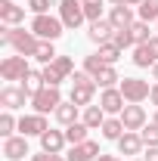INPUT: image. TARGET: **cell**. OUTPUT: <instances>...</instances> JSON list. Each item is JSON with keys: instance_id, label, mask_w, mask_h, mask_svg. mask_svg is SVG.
I'll return each instance as SVG.
<instances>
[{"instance_id": "cell-5", "label": "cell", "mask_w": 158, "mask_h": 161, "mask_svg": "<svg viewBox=\"0 0 158 161\" xmlns=\"http://www.w3.org/2000/svg\"><path fill=\"white\" fill-rule=\"evenodd\" d=\"M28 71H31V65H28V56H6V59L0 62V78L3 80H25L28 78Z\"/></svg>"}, {"instance_id": "cell-38", "label": "cell", "mask_w": 158, "mask_h": 161, "mask_svg": "<svg viewBox=\"0 0 158 161\" xmlns=\"http://www.w3.org/2000/svg\"><path fill=\"white\" fill-rule=\"evenodd\" d=\"M143 161H158V146H146V155Z\"/></svg>"}, {"instance_id": "cell-27", "label": "cell", "mask_w": 158, "mask_h": 161, "mask_svg": "<svg viewBox=\"0 0 158 161\" xmlns=\"http://www.w3.org/2000/svg\"><path fill=\"white\" fill-rule=\"evenodd\" d=\"M59 53H56V47H53V40H40L37 43V50H34V56L31 59H37L40 65H50V62L56 59Z\"/></svg>"}, {"instance_id": "cell-40", "label": "cell", "mask_w": 158, "mask_h": 161, "mask_svg": "<svg viewBox=\"0 0 158 161\" xmlns=\"http://www.w3.org/2000/svg\"><path fill=\"white\" fill-rule=\"evenodd\" d=\"M149 47H152V53L158 56V34H152V40H149Z\"/></svg>"}, {"instance_id": "cell-30", "label": "cell", "mask_w": 158, "mask_h": 161, "mask_svg": "<svg viewBox=\"0 0 158 161\" xmlns=\"http://www.w3.org/2000/svg\"><path fill=\"white\" fill-rule=\"evenodd\" d=\"M130 34H133V43H149L152 40V34H149V22L137 19L133 25H130Z\"/></svg>"}, {"instance_id": "cell-3", "label": "cell", "mask_w": 158, "mask_h": 161, "mask_svg": "<svg viewBox=\"0 0 158 161\" xmlns=\"http://www.w3.org/2000/svg\"><path fill=\"white\" fill-rule=\"evenodd\" d=\"M31 31H34L40 40H53V43H56V40L62 37V31H65V25H62V19H56V16L47 13V16H34V19H31Z\"/></svg>"}, {"instance_id": "cell-14", "label": "cell", "mask_w": 158, "mask_h": 161, "mask_svg": "<svg viewBox=\"0 0 158 161\" xmlns=\"http://www.w3.org/2000/svg\"><path fill=\"white\" fill-rule=\"evenodd\" d=\"M28 155V136H9V140H3V158L6 161H22Z\"/></svg>"}, {"instance_id": "cell-32", "label": "cell", "mask_w": 158, "mask_h": 161, "mask_svg": "<svg viewBox=\"0 0 158 161\" xmlns=\"http://www.w3.org/2000/svg\"><path fill=\"white\" fill-rule=\"evenodd\" d=\"M137 9H139V19L143 22H158V0H143Z\"/></svg>"}, {"instance_id": "cell-4", "label": "cell", "mask_w": 158, "mask_h": 161, "mask_svg": "<svg viewBox=\"0 0 158 161\" xmlns=\"http://www.w3.org/2000/svg\"><path fill=\"white\" fill-rule=\"evenodd\" d=\"M62 93H59V87H43V90H37L34 96H31V108L37 112V115H50V112H56L62 105Z\"/></svg>"}, {"instance_id": "cell-15", "label": "cell", "mask_w": 158, "mask_h": 161, "mask_svg": "<svg viewBox=\"0 0 158 161\" xmlns=\"http://www.w3.org/2000/svg\"><path fill=\"white\" fill-rule=\"evenodd\" d=\"M99 155H102V152H99V142L87 140V142H78V146H71L65 158H68V161H96Z\"/></svg>"}, {"instance_id": "cell-11", "label": "cell", "mask_w": 158, "mask_h": 161, "mask_svg": "<svg viewBox=\"0 0 158 161\" xmlns=\"http://www.w3.org/2000/svg\"><path fill=\"white\" fill-rule=\"evenodd\" d=\"M50 130V124H47V115H22L19 118V133L22 136H40V133H47Z\"/></svg>"}, {"instance_id": "cell-42", "label": "cell", "mask_w": 158, "mask_h": 161, "mask_svg": "<svg viewBox=\"0 0 158 161\" xmlns=\"http://www.w3.org/2000/svg\"><path fill=\"white\" fill-rule=\"evenodd\" d=\"M152 80H158V62L152 65Z\"/></svg>"}, {"instance_id": "cell-21", "label": "cell", "mask_w": 158, "mask_h": 161, "mask_svg": "<svg viewBox=\"0 0 158 161\" xmlns=\"http://www.w3.org/2000/svg\"><path fill=\"white\" fill-rule=\"evenodd\" d=\"M105 118H109V115L102 112V105H99V102H96V105H87V108H84V115H81V121H84L90 130H99V127L105 124Z\"/></svg>"}, {"instance_id": "cell-10", "label": "cell", "mask_w": 158, "mask_h": 161, "mask_svg": "<svg viewBox=\"0 0 158 161\" xmlns=\"http://www.w3.org/2000/svg\"><path fill=\"white\" fill-rule=\"evenodd\" d=\"M99 105H102L105 115H121L124 105H127V99H124V93H121L118 87H109V90L99 93Z\"/></svg>"}, {"instance_id": "cell-37", "label": "cell", "mask_w": 158, "mask_h": 161, "mask_svg": "<svg viewBox=\"0 0 158 161\" xmlns=\"http://www.w3.org/2000/svg\"><path fill=\"white\" fill-rule=\"evenodd\" d=\"M31 161H68V158H62V155H53V152H43V149H40L37 155H31Z\"/></svg>"}, {"instance_id": "cell-1", "label": "cell", "mask_w": 158, "mask_h": 161, "mask_svg": "<svg viewBox=\"0 0 158 161\" xmlns=\"http://www.w3.org/2000/svg\"><path fill=\"white\" fill-rule=\"evenodd\" d=\"M0 43H3V47H13L19 56H34L40 37L31 28L25 31L22 25H3V22H0Z\"/></svg>"}, {"instance_id": "cell-8", "label": "cell", "mask_w": 158, "mask_h": 161, "mask_svg": "<svg viewBox=\"0 0 158 161\" xmlns=\"http://www.w3.org/2000/svg\"><path fill=\"white\" fill-rule=\"evenodd\" d=\"M118 118H121V124H124V130H143L146 121H149L146 118V108H143L139 102H127Z\"/></svg>"}, {"instance_id": "cell-25", "label": "cell", "mask_w": 158, "mask_h": 161, "mask_svg": "<svg viewBox=\"0 0 158 161\" xmlns=\"http://www.w3.org/2000/svg\"><path fill=\"white\" fill-rule=\"evenodd\" d=\"M19 87L28 93V96H34L37 90H43V87H47V80H43V71H34V68H31V71H28V78L22 80Z\"/></svg>"}, {"instance_id": "cell-23", "label": "cell", "mask_w": 158, "mask_h": 161, "mask_svg": "<svg viewBox=\"0 0 158 161\" xmlns=\"http://www.w3.org/2000/svg\"><path fill=\"white\" fill-rule=\"evenodd\" d=\"M65 140H68V146L87 142V140H90V127H87L84 121H75V124H68V127H65Z\"/></svg>"}, {"instance_id": "cell-9", "label": "cell", "mask_w": 158, "mask_h": 161, "mask_svg": "<svg viewBox=\"0 0 158 161\" xmlns=\"http://www.w3.org/2000/svg\"><path fill=\"white\" fill-rule=\"evenodd\" d=\"M25 99H31L22 87H16V84H6L3 90H0V105L6 108V112H19V108H25Z\"/></svg>"}, {"instance_id": "cell-35", "label": "cell", "mask_w": 158, "mask_h": 161, "mask_svg": "<svg viewBox=\"0 0 158 161\" xmlns=\"http://www.w3.org/2000/svg\"><path fill=\"white\" fill-rule=\"evenodd\" d=\"M139 136H143L146 146H158V124H155V121H152V124H146V127L139 130Z\"/></svg>"}, {"instance_id": "cell-16", "label": "cell", "mask_w": 158, "mask_h": 161, "mask_svg": "<svg viewBox=\"0 0 158 161\" xmlns=\"http://www.w3.org/2000/svg\"><path fill=\"white\" fill-rule=\"evenodd\" d=\"M25 9L28 6H19L16 0H0V22L3 25H22L25 22Z\"/></svg>"}, {"instance_id": "cell-33", "label": "cell", "mask_w": 158, "mask_h": 161, "mask_svg": "<svg viewBox=\"0 0 158 161\" xmlns=\"http://www.w3.org/2000/svg\"><path fill=\"white\" fill-rule=\"evenodd\" d=\"M112 43H115V47H121V50H130V47H137V43H133V34H130V28H115V37H112Z\"/></svg>"}, {"instance_id": "cell-12", "label": "cell", "mask_w": 158, "mask_h": 161, "mask_svg": "<svg viewBox=\"0 0 158 161\" xmlns=\"http://www.w3.org/2000/svg\"><path fill=\"white\" fill-rule=\"evenodd\" d=\"M93 96H96V78H93V80H84V84H71L68 99L75 102V105L87 108V105H93Z\"/></svg>"}, {"instance_id": "cell-43", "label": "cell", "mask_w": 158, "mask_h": 161, "mask_svg": "<svg viewBox=\"0 0 158 161\" xmlns=\"http://www.w3.org/2000/svg\"><path fill=\"white\" fill-rule=\"evenodd\" d=\"M124 3H127V6H139L143 0H124Z\"/></svg>"}, {"instance_id": "cell-41", "label": "cell", "mask_w": 158, "mask_h": 161, "mask_svg": "<svg viewBox=\"0 0 158 161\" xmlns=\"http://www.w3.org/2000/svg\"><path fill=\"white\" fill-rule=\"evenodd\" d=\"M96 161H121V158H118V155H99Z\"/></svg>"}, {"instance_id": "cell-17", "label": "cell", "mask_w": 158, "mask_h": 161, "mask_svg": "<svg viewBox=\"0 0 158 161\" xmlns=\"http://www.w3.org/2000/svg\"><path fill=\"white\" fill-rule=\"evenodd\" d=\"M40 149L43 152H53V155H62V149L68 146V140H65V130H47V133H40Z\"/></svg>"}, {"instance_id": "cell-29", "label": "cell", "mask_w": 158, "mask_h": 161, "mask_svg": "<svg viewBox=\"0 0 158 161\" xmlns=\"http://www.w3.org/2000/svg\"><path fill=\"white\" fill-rule=\"evenodd\" d=\"M96 53H99V59L105 62V65H115V62L121 59V53H124V50H121V47H115V43L109 40V43H102V47H99Z\"/></svg>"}, {"instance_id": "cell-44", "label": "cell", "mask_w": 158, "mask_h": 161, "mask_svg": "<svg viewBox=\"0 0 158 161\" xmlns=\"http://www.w3.org/2000/svg\"><path fill=\"white\" fill-rule=\"evenodd\" d=\"M109 3H112V6H121V3H124V0H109Z\"/></svg>"}, {"instance_id": "cell-22", "label": "cell", "mask_w": 158, "mask_h": 161, "mask_svg": "<svg viewBox=\"0 0 158 161\" xmlns=\"http://www.w3.org/2000/svg\"><path fill=\"white\" fill-rule=\"evenodd\" d=\"M155 62H158V56L152 53L149 43H137V47H133V65H137V68H152Z\"/></svg>"}, {"instance_id": "cell-6", "label": "cell", "mask_w": 158, "mask_h": 161, "mask_svg": "<svg viewBox=\"0 0 158 161\" xmlns=\"http://www.w3.org/2000/svg\"><path fill=\"white\" fill-rule=\"evenodd\" d=\"M118 90L124 93L127 102H146L149 93H152V84H149V80H139V78H121Z\"/></svg>"}, {"instance_id": "cell-26", "label": "cell", "mask_w": 158, "mask_h": 161, "mask_svg": "<svg viewBox=\"0 0 158 161\" xmlns=\"http://www.w3.org/2000/svg\"><path fill=\"white\" fill-rule=\"evenodd\" d=\"M118 84H121V75H118V68H115V65H105V68L96 75V87H102V90L118 87Z\"/></svg>"}, {"instance_id": "cell-18", "label": "cell", "mask_w": 158, "mask_h": 161, "mask_svg": "<svg viewBox=\"0 0 158 161\" xmlns=\"http://www.w3.org/2000/svg\"><path fill=\"white\" fill-rule=\"evenodd\" d=\"M143 136H139V130H127L124 136L118 140V152L121 155H143Z\"/></svg>"}, {"instance_id": "cell-24", "label": "cell", "mask_w": 158, "mask_h": 161, "mask_svg": "<svg viewBox=\"0 0 158 161\" xmlns=\"http://www.w3.org/2000/svg\"><path fill=\"white\" fill-rule=\"evenodd\" d=\"M99 130H102V140H115V142H118L121 136L127 133V130H124V124H121V118H118V115H115V118H105V124H102Z\"/></svg>"}, {"instance_id": "cell-39", "label": "cell", "mask_w": 158, "mask_h": 161, "mask_svg": "<svg viewBox=\"0 0 158 161\" xmlns=\"http://www.w3.org/2000/svg\"><path fill=\"white\" fill-rule=\"evenodd\" d=\"M149 102H152V105L158 108V80L152 84V93H149Z\"/></svg>"}, {"instance_id": "cell-45", "label": "cell", "mask_w": 158, "mask_h": 161, "mask_svg": "<svg viewBox=\"0 0 158 161\" xmlns=\"http://www.w3.org/2000/svg\"><path fill=\"white\" fill-rule=\"evenodd\" d=\"M152 121H155V124H158V108H155V118H152Z\"/></svg>"}, {"instance_id": "cell-19", "label": "cell", "mask_w": 158, "mask_h": 161, "mask_svg": "<svg viewBox=\"0 0 158 161\" xmlns=\"http://www.w3.org/2000/svg\"><path fill=\"white\" fill-rule=\"evenodd\" d=\"M109 22L115 25V28H130L137 16H133V6H127V3H121V6H112L109 9Z\"/></svg>"}, {"instance_id": "cell-7", "label": "cell", "mask_w": 158, "mask_h": 161, "mask_svg": "<svg viewBox=\"0 0 158 161\" xmlns=\"http://www.w3.org/2000/svg\"><path fill=\"white\" fill-rule=\"evenodd\" d=\"M59 19L65 28H81L87 22V13H84V3L81 0H59Z\"/></svg>"}, {"instance_id": "cell-47", "label": "cell", "mask_w": 158, "mask_h": 161, "mask_svg": "<svg viewBox=\"0 0 158 161\" xmlns=\"http://www.w3.org/2000/svg\"><path fill=\"white\" fill-rule=\"evenodd\" d=\"M133 161H143V158H133Z\"/></svg>"}, {"instance_id": "cell-46", "label": "cell", "mask_w": 158, "mask_h": 161, "mask_svg": "<svg viewBox=\"0 0 158 161\" xmlns=\"http://www.w3.org/2000/svg\"><path fill=\"white\" fill-rule=\"evenodd\" d=\"M155 31H158V22H155Z\"/></svg>"}, {"instance_id": "cell-31", "label": "cell", "mask_w": 158, "mask_h": 161, "mask_svg": "<svg viewBox=\"0 0 158 161\" xmlns=\"http://www.w3.org/2000/svg\"><path fill=\"white\" fill-rule=\"evenodd\" d=\"M84 3V13H87V22L102 19V9H105V0H81Z\"/></svg>"}, {"instance_id": "cell-34", "label": "cell", "mask_w": 158, "mask_h": 161, "mask_svg": "<svg viewBox=\"0 0 158 161\" xmlns=\"http://www.w3.org/2000/svg\"><path fill=\"white\" fill-rule=\"evenodd\" d=\"M102 68H105V62L99 59V53H93V56H87V59H84V71H87V75H93V78H96Z\"/></svg>"}, {"instance_id": "cell-20", "label": "cell", "mask_w": 158, "mask_h": 161, "mask_svg": "<svg viewBox=\"0 0 158 161\" xmlns=\"http://www.w3.org/2000/svg\"><path fill=\"white\" fill-rule=\"evenodd\" d=\"M53 118L59 121L62 127H68V124H75V121H81V105H75L71 99H68V102H62L59 108L53 112Z\"/></svg>"}, {"instance_id": "cell-13", "label": "cell", "mask_w": 158, "mask_h": 161, "mask_svg": "<svg viewBox=\"0 0 158 161\" xmlns=\"http://www.w3.org/2000/svg\"><path fill=\"white\" fill-rule=\"evenodd\" d=\"M87 37L93 40L96 47H102V43H109V40L115 37V25L109 19H96V22H90V28H87Z\"/></svg>"}, {"instance_id": "cell-2", "label": "cell", "mask_w": 158, "mask_h": 161, "mask_svg": "<svg viewBox=\"0 0 158 161\" xmlns=\"http://www.w3.org/2000/svg\"><path fill=\"white\" fill-rule=\"evenodd\" d=\"M40 71H43L47 87H59L62 80H68L71 75H75V59H71V56H56L50 65H43Z\"/></svg>"}, {"instance_id": "cell-36", "label": "cell", "mask_w": 158, "mask_h": 161, "mask_svg": "<svg viewBox=\"0 0 158 161\" xmlns=\"http://www.w3.org/2000/svg\"><path fill=\"white\" fill-rule=\"evenodd\" d=\"M50 6H53V0H28V9H31L34 16H47Z\"/></svg>"}, {"instance_id": "cell-28", "label": "cell", "mask_w": 158, "mask_h": 161, "mask_svg": "<svg viewBox=\"0 0 158 161\" xmlns=\"http://www.w3.org/2000/svg\"><path fill=\"white\" fill-rule=\"evenodd\" d=\"M16 130H19V118H16L13 112L3 108V115H0V136L9 140V136H16Z\"/></svg>"}]
</instances>
